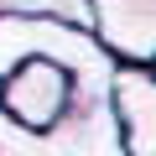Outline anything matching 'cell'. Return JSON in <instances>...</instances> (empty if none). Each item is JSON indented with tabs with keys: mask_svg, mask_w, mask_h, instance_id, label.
Here are the masks:
<instances>
[{
	"mask_svg": "<svg viewBox=\"0 0 156 156\" xmlns=\"http://www.w3.org/2000/svg\"><path fill=\"white\" fill-rule=\"evenodd\" d=\"M109 104H115V120L125 135V156H156V73L120 68Z\"/></svg>",
	"mask_w": 156,
	"mask_h": 156,
	"instance_id": "cell-4",
	"label": "cell"
},
{
	"mask_svg": "<svg viewBox=\"0 0 156 156\" xmlns=\"http://www.w3.org/2000/svg\"><path fill=\"white\" fill-rule=\"evenodd\" d=\"M94 42L115 57V68L156 73V0H89Z\"/></svg>",
	"mask_w": 156,
	"mask_h": 156,
	"instance_id": "cell-3",
	"label": "cell"
},
{
	"mask_svg": "<svg viewBox=\"0 0 156 156\" xmlns=\"http://www.w3.org/2000/svg\"><path fill=\"white\" fill-rule=\"evenodd\" d=\"M73 104V73L47 57H26L0 78V115L26 135H47Z\"/></svg>",
	"mask_w": 156,
	"mask_h": 156,
	"instance_id": "cell-1",
	"label": "cell"
},
{
	"mask_svg": "<svg viewBox=\"0 0 156 156\" xmlns=\"http://www.w3.org/2000/svg\"><path fill=\"white\" fill-rule=\"evenodd\" d=\"M37 146H42V156H125V135H120L109 94L73 89L68 115L47 135H37Z\"/></svg>",
	"mask_w": 156,
	"mask_h": 156,
	"instance_id": "cell-2",
	"label": "cell"
}]
</instances>
